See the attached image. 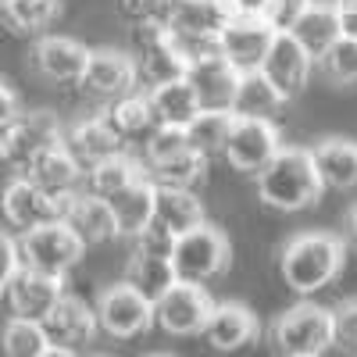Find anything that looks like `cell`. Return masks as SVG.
Instances as JSON below:
<instances>
[{
  "label": "cell",
  "instance_id": "obj_8",
  "mask_svg": "<svg viewBox=\"0 0 357 357\" xmlns=\"http://www.w3.org/2000/svg\"><path fill=\"white\" fill-rule=\"evenodd\" d=\"M232 18H236V11L229 0H172L165 25L197 57L204 50H218V36Z\"/></svg>",
  "mask_w": 357,
  "mask_h": 357
},
{
  "label": "cell",
  "instance_id": "obj_32",
  "mask_svg": "<svg viewBox=\"0 0 357 357\" xmlns=\"http://www.w3.org/2000/svg\"><path fill=\"white\" fill-rule=\"evenodd\" d=\"M57 18L61 0H0V22L22 36H43Z\"/></svg>",
  "mask_w": 357,
  "mask_h": 357
},
{
  "label": "cell",
  "instance_id": "obj_47",
  "mask_svg": "<svg viewBox=\"0 0 357 357\" xmlns=\"http://www.w3.org/2000/svg\"><path fill=\"white\" fill-rule=\"evenodd\" d=\"M347 232H350V243L357 247V204L350 207V215H347Z\"/></svg>",
  "mask_w": 357,
  "mask_h": 357
},
{
  "label": "cell",
  "instance_id": "obj_49",
  "mask_svg": "<svg viewBox=\"0 0 357 357\" xmlns=\"http://www.w3.org/2000/svg\"><path fill=\"white\" fill-rule=\"evenodd\" d=\"M296 357H325V354H296Z\"/></svg>",
  "mask_w": 357,
  "mask_h": 357
},
{
  "label": "cell",
  "instance_id": "obj_44",
  "mask_svg": "<svg viewBox=\"0 0 357 357\" xmlns=\"http://www.w3.org/2000/svg\"><path fill=\"white\" fill-rule=\"evenodd\" d=\"M307 4H311V0H275L272 11H268V22H272L275 29H289L296 18L307 11Z\"/></svg>",
  "mask_w": 357,
  "mask_h": 357
},
{
  "label": "cell",
  "instance_id": "obj_34",
  "mask_svg": "<svg viewBox=\"0 0 357 357\" xmlns=\"http://www.w3.org/2000/svg\"><path fill=\"white\" fill-rule=\"evenodd\" d=\"M126 282L136 286L146 301H161V296L178 282L175 268H172V257H151V254H132L129 257V268H126Z\"/></svg>",
  "mask_w": 357,
  "mask_h": 357
},
{
  "label": "cell",
  "instance_id": "obj_50",
  "mask_svg": "<svg viewBox=\"0 0 357 357\" xmlns=\"http://www.w3.org/2000/svg\"><path fill=\"white\" fill-rule=\"evenodd\" d=\"M151 357H175V354H151Z\"/></svg>",
  "mask_w": 357,
  "mask_h": 357
},
{
  "label": "cell",
  "instance_id": "obj_2",
  "mask_svg": "<svg viewBox=\"0 0 357 357\" xmlns=\"http://www.w3.org/2000/svg\"><path fill=\"white\" fill-rule=\"evenodd\" d=\"M321 190L325 183H321L307 146H282L275 161L257 175V197L264 200V207L282 211V215L314 207L321 200Z\"/></svg>",
  "mask_w": 357,
  "mask_h": 357
},
{
  "label": "cell",
  "instance_id": "obj_26",
  "mask_svg": "<svg viewBox=\"0 0 357 357\" xmlns=\"http://www.w3.org/2000/svg\"><path fill=\"white\" fill-rule=\"evenodd\" d=\"M286 33H293V40L301 43V47L314 57V65H318V57L343 36L336 4H321V0H311L307 11L296 18V22L286 29Z\"/></svg>",
  "mask_w": 357,
  "mask_h": 357
},
{
  "label": "cell",
  "instance_id": "obj_35",
  "mask_svg": "<svg viewBox=\"0 0 357 357\" xmlns=\"http://www.w3.org/2000/svg\"><path fill=\"white\" fill-rule=\"evenodd\" d=\"M50 347L43 321L33 318H8L4 329H0V357H40Z\"/></svg>",
  "mask_w": 357,
  "mask_h": 357
},
{
  "label": "cell",
  "instance_id": "obj_21",
  "mask_svg": "<svg viewBox=\"0 0 357 357\" xmlns=\"http://www.w3.org/2000/svg\"><path fill=\"white\" fill-rule=\"evenodd\" d=\"M257 336H261V321H257V314H254L247 304H236V301L215 304L211 318H207V329H204L207 347H215L218 354L243 350V347L257 343Z\"/></svg>",
  "mask_w": 357,
  "mask_h": 357
},
{
  "label": "cell",
  "instance_id": "obj_28",
  "mask_svg": "<svg viewBox=\"0 0 357 357\" xmlns=\"http://www.w3.org/2000/svg\"><path fill=\"white\" fill-rule=\"evenodd\" d=\"M154 222L165 225L168 232L183 236L190 229H197L200 222H207L204 215V204L193 190H183V186H158V197H154Z\"/></svg>",
  "mask_w": 357,
  "mask_h": 357
},
{
  "label": "cell",
  "instance_id": "obj_46",
  "mask_svg": "<svg viewBox=\"0 0 357 357\" xmlns=\"http://www.w3.org/2000/svg\"><path fill=\"white\" fill-rule=\"evenodd\" d=\"M229 4H232L236 15H261V18H268V11H272L275 0H229Z\"/></svg>",
  "mask_w": 357,
  "mask_h": 357
},
{
  "label": "cell",
  "instance_id": "obj_1",
  "mask_svg": "<svg viewBox=\"0 0 357 357\" xmlns=\"http://www.w3.org/2000/svg\"><path fill=\"white\" fill-rule=\"evenodd\" d=\"M347 264V243L336 232H296L293 240H286L282 254H279V272L282 282L301 293V296H314L321 289H329Z\"/></svg>",
  "mask_w": 357,
  "mask_h": 357
},
{
  "label": "cell",
  "instance_id": "obj_17",
  "mask_svg": "<svg viewBox=\"0 0 357 357\" xmlns=\"http://www.w3.org/2000/svg\"><path fill=\"white\" fill-rule=\"evenodd\" d=\"M240 68H236L222 50H204L193 57V65L186 72V79L193 82L197 97L204 107H225L232 111L236 100V86H240Z\"/></svg>",
  "mask_w": 357,
  "mask_h": 357
},
{
  "label": "cell",
  "instance_id": "obj_41",
  "mask_svg": "<svg viewBox=\"0 0 357 357\" xmlns=\"http://www.w3.org/2000/svg\"><path fill=\"white\" fill-rule=\"evenodd\" d=\"M168 8H172V0H118V11H122V18H129L132 25L165 22Z\"/></svg>",
  "mask_w": 357,
  "mask_h": 357
},
{
  "label": "cell",
  "instance_id": "obj_29",
  "mask_svg": "<svg viewBox=\"0 0 357 357\" xmlns=\"http://www.w3.org/2000/svg\"><path fill=\"white\" fill-rule=\"evenodd\" d=\"M143 175H146V165H139L129 151H122V154H114V158L97 161L93 168H86L82 190L97 193V197H104V200H114L122 190H129L132 183H139Z\"/></svg>",
  "mask_w": 357,
  "mask_h": 357
},
{
  "label": "cell",
  "instance_id": "obj_9",
  "mask_svg": "<svg viewBox=\"0 0 357 357\" xmlns=\"http://www.w3.org/2000/svg\"><path fill=\"white\" fill-rule=\"evenodd\" d=\"M93 307H97L100 333L111 336V340H136L143 333H151V325H158L154 321V301H146V296L136 286H129L126 279L100 289Z\"/></svg>",
  "mask_w": 357,
  "mask_h": 357
},
{
  "label": "cell",
  "instance_id": "obj_27",
  "mask_svg": "<svg viewBox=\"0 0 357 357\" xmlns=\"http://www.w3.org/2000/svg\"><path fill=\"white\" fill-rule=\"evenodd\" d=\"M146 97L154 104V114L161 126H190L193 118L204 111L200 97L190 79H172V82H161V86H151L146 89Z\"/></svg>",
  "mask_w": 357,
  "mask_h": 357
},
{
  "label": "cell",
  "instance_id": "obj_30",
  "mask_svg": "<svg viewBox=\"0 0 357 357\" xmlns=\"http://www.w3.org/2000/svg\"><path fill=\"white\" fill-rule=\"evenodd\" d=\"M154 197H158V183L151 175H143L139 183H132L129 190L118 193L111 200L114 218H118V232L132 240L136 232H143L146 225H151L154 222Z\"/></svg>",
  "mask_w": 357,
  "mask_h": 357
},
{
  "label": "cell",
  "instance_id": "obj_40",
  "mask_svg": "<svg viewBox=\"0 0 357 357\" xmlns=\"http://www.w3.org/2000/svg\"><path fill=\"white\" fill-rule=\"evenodd\" d=\"M175 250V232H168L165 225L151 222L143 232L132 236V254H151V257H172Z\"/></svg>",
  "mask_w": 357,
  "mask_h": 357
},
{
  "label": "cell",
  "instance_id": "obj_15",
  "mask_svg": "<svg viewBox=\"0 0 357 357\" xmlns=\"http://www.w3.org/2000/svg\"><path fill=\"white\" fill-rule=\"evenodd\" d=\"M139 82V65L129 50H118V47H100L89 54V65H86V75H82V89L93 97H104V100H118L132 93Z\"/></svg>",
  "mask_w": 357,
  "mask_h": 357
},
{
  "label": "cell",
  "instance_id": "obj_51",
  "mask_svg": "<svg viewBox=\"0 0 357 357\" xmlns=\"http://www.w3.org/2000/svg\"><path fill=\"white\" fill-rule=\"evenodd\" d=\"M89 357H107V354H89Z\"/></svg>",
  "mask_w": 357,
  "mask_h": 357
},
{
  "label": "cell",
  "instance_id": "obj_23",
  "mask_svg": "<svg viewBox=\"0 0 357 357\" xmlns=\"http://www.w3.org/2000/svg\"><path fill=\"white\" fill-rule=\"evenodd\" d=\"M22 175H29L40 190H47L54 197H72L86 183V168L79 165V158L68 151L65 143H57V146H50V151H43Z\"/></svg>",
  "mask_w": 357,
  "mask_h": 357
},
{
  "label": "cell",
  "instance_id": "obj_42",
  "mask_svg": "<svg viewBox=\"0 0 357 357\" xmlns=\"http://www.w3.org/2000/svg\"><path fill=\"white\" fill-rule=\"evenodd\" d=\"M22 268V250H18V236L11 232H0V296L8 293L11 279L18 275Z\"/></svg>",
  "mask_w": 357,
  "mask_h": 357
},
{
  "label": "cell",
  "instance_id": "obj_38",
  "mask_svg": "<svg viewBox=\"0 0 357 357\" xmlns=\"http://www.w3.org/2000/svg\"><path fill=\"white\" fill-rule=\"evenodd\" d=\"M190 151V136L183 126H158L154 136L143 143V154H146V168H154V165H165L178 154H186Z\"/></svg>",
  "mask_w": 357,
  "mask_h": 357
},
{
  "label": "cell",
  "instance_id": "obj_24",
  "mask_svg": "<svg viewBox=\"0 0 357 357\" xmlns=\"http://www.w3.org/2000/svg\"><path fill=\"white\" fill-rule=\"evenodd\" d=\"M311 158H314V168L321 175L325 190H336V193L357 190V143L354 139L329 136L311 146Z\"/></svg>",
  "mask_w": 357,
  "mask_h": 357
},
{
  "label": "cell",
  "instance_id": "obj_48",
  "mask_svg": "<svg viewBox=\"0 0 357 357\" xmlns=\"http://www.w3.org/2000/svg\"><path fill=\"white\" fill-rule=\"evenodd\" d=\"M40 357H79V350H68V347H47Z\"/></svg>",
  "mask_w": 357,
  "mask_h": 357
},
{
  "label": "cell",
  "instance_id": "obj_22",
  "mask_svg": "<svg viewBox=\"0 0 357 357\" xmlns=\"http://www.w3.org/2000/svg\"><path fill=\"white\" fill-rule=\"evenodd\" d=\"M65 146L79 158L82 168H93L97 161L114 158V154L126 151L122 136L111 129V122H107L104 114H89V118H79V122H72V126L65 129Z\"/></svg>",
  "mask_w": 357,
  "mask_h": 357
},
{
  "label": "cell",
  "instance_id": "obj_43",
  "mask_svg": "<svg viewBox=\"0 0 357 357\" xmlns=\"http://www.w3.org/2000/svg\"><path fill=\"white\" fill-rule=\"evenodd\" d=\"M18 118H22V97H18V89L8 79H0V132H4L8 126H15Z\"/></svg>",
  "mask_w": 357,
  "mask_h": 357
},
{
  "label": "cell",
  "instance_id": "obj_3",
  "mask_svg": "<svg viewBox=\"0 0 357 357\" xmlns=\"http://www.w3.org/2000/svg\"><path fill=\"white\" fill-rule=\"evenodd\" d=\"M229 261H232L229 236L211 222H200L197 229L175 236L172 268H175L178 282L207 286V282H215L229 272Z\"/></svg>",
  "mask_w": 357,
  "mask_h": 357
},
{
  "label": "cell",
  "instance_id": "obj_45",
  "mask_svg": "<svg viewBox=\"0 0 357 357\" xmlns=\"http://www.w3.org/2000/svg\"><path fill=\"white\" fill-rule=\"evenodd\" d=\"M333 4H336V15H340L343 36H354L357 40V0H333Z\"/></svg>",
  "mask_w": 357,
  "mask_h": 357
},
{
  "label": "cell",
  "instance_id": "obj_33",
  "mask_svg": "<svg viewBox=\"0 0 357 357\" xmlns=\"http://www.w3.org/2000/svg\"><path fill=\"white\" fill-rule=\"evenodd\" d=\"M232 126H236V111L204 107L193 122L186 126L190 146H193V151H200L204 158H218V154H225V146H229Z\"/></svg>",
  "mask_w": 357,
  "mask_h": 357
},
{
  "label": "cell",
  "instance_id": "obj_19",
  "mask_svg": "<svg viewBox=\"0 0 357 357\" xmlns=\"http://www.w3.org/2000/svg\"><path fill=\"white\" fill-rule=\"evenodd\" d=\"M261 72L272 79V86L279 89V93L286 97V100H293L301 89L311 82V72H314V57L293 40V33H282L275 36V43H272V50L264 54V65H261Z\"/></svg>",
  "mask_w": 357,
  "mask_h": 357
},
{
  "label": "cell",
  "instance_id": "obj_12",
  "mask_svg": "<svg viewBox=\"0 0 357 357\" xmlns=\"http://www.w3.org/2000/svg\"><path fill=\"white\" fill-rule=\"evenodd\" d=\"M211 311H215V301L207 293V286L175 282L154 304V321L168 336H204Z\"/></svg>",
  "mask_w": 357,
  "mask_h": 357
},
{
  "label": "cell",
  "instance_id": "obj_20",
  "mask_svg": "<svg viewBox=\"0 0 357 357\" xmlns=\"http://www.w3.org/2000/svg\"><path fill=\"white\" fill-rule=\"evenodd\" d=\"M65 222L72 225V232L86 247H100V243H111L118 240V218H114V207L111 200L89 193V190H79L68 197V207H65Z\"/></svg>",
  "mask_w": 357,
  "mask_h": 357
},
{
  "label": "cell",
  "instance_id": "obj_16",
  "mask_svg": "<svg viewBox=\"0 0 357 357\" xmlns=\"http://www.w3.org/2000/svg\"><path fill=\"white\" fill-rule=\"evenodd\" d=\"M68 289H65V279L61 275H47V272H36V268H18V275L11 279L4 301L11 307L15 318H33V321H43L57 301H61Z\"/></svg>",
  "mask_w": 357,
  "mask_h": 357
},
{
  "label": "cell",
  "instance_id": "obj_36",
  "mask_svg": "<svg viewBox=\"0 0 357 357\" xmlns=\"http://www.w3.org/2000/svg\"><path fill=\"white\" fill-rule=\"evenodd\" d=\"M207 161H211V158H204L200 151H193V146H190L186 154H178V158H172V161H165V165L146 168V175H151L158 186H183V190H193L200 178L207 175Z\"/></svg>",
  "mask_w": 357,
  "mask_h": 357
},
{
  "label": "cell",
  "instance_id": "obj_37",
  "mask_svg": "<svg viewBox=\"0 0 357 357\" xmlns=\"http://www.w3.org/2000/svg\"><path fill=\"white\" fill-rule=\"evenodd\" d=\"M318 72L333 86H357V40L340 36L329 50L318 57Z\"/></svg>",
  "mask_w": 357,
  "mask_h": 357
},
{
  "label": "cell",
  "instance_id": "obj_6",
  "mask_svg": "<svg viewBox=\"0 0 357 357\" xmlns=\"http://www.w3.org/2000/svg\"><path fill=\"white\" fill-rule=\"evenodd\" d=\"M18 250H22V264L25 268H36V272L65 279L72 268L82 261L86 243L72 232V225L61 218V222H47L40 229L18 232Z\"/></svg>",
  "mask_w": 357,
  "mask_h": 357
},
{
  "label": "cell",
  "instance_id": "obj_18",
  "mask_svg": "<svg viewBox=\"0 0 357 357\" xmlns=\"http://www.w3.org/2000/svg\"><path fill=\"white\" fill-rule=\"evenodd\" d=\"M43 333L50 340V347H68V350H82L86 343H93L100 333L97 321V307H89L82 296L65 293L57 307L43 318Z\"/></svg>",
  "mask_w": 357,
  "mask_h": 357
},
{
  "label": "cell",
  "instance_id": "obj_39",
  "mask_svg": "<svg viewBox=\"0 0 357 357\" xmlns=\"http://www.w3.org/2000/svg\"><path fill=\"white\" fill-rule=\"evenodd\" d=\"M333 347L343 357H357V296L333 307Z\"/></svg>",
  "mask_w": 357,
  "mask_h": 357
},
{
  "label": "cell",
  "instance_id": "obj_7",
  "mask_svg": "<svg viewBox=\"0 0 357 357\" xmlns=\"http://www.w3.org/2000/svg\"><path fill=\"white\" fill-rule=\"evenodd\" d=\"M65 143V126L54 111H22L15 126L0 132V165L22 175L43 151Z\"/></svg>",
  "mask_w": 357,
  "mask_h": 357
},
{
  "label": "cell",
  "instance_id": "obj_13",
  "mask_svg": "<svg viewBox=\"0 0 357 357\" xmlns=\"http://www.w3.org/2000/svg\"><path fill=\"white\" fill-rule=\"evenodd\" d=\"M89 50L86 43L72 40V36H57V33H43L36 43H33V72L50 82V86H79L82 75H86V65H89Z\"/></svg>",
  "mask_w": 357,
  "mask_h": 357
},
{
  "label": "cell",
  "instance_id": "obj_14",
  "mask_svg": "<svg viewBox=\"0 0 357 357\" xmlns=\"http://www.w3.org/2000/svg\"><path fill=\"white\" fill-rule=\"evenodd\" d=\"M282 29H275L268 18L261 15H236L218 36V50L229 57V61L240 72H254L264 65V54L272 50L275 36Z\"/></svg>",
  "mask_w": 357,
  "mask_h": 357
},
{
  "label": "cell",
  "instance_id": "obj_4",
  "mask_svg": "<svg viewBox=\"0 0 357 357\" xmlns=\"http://www.w3.org/2000/svg\"><path fill=\"white\" fill-rule=\"evenodd\" d=\"M268 343H272L275 357L325 354L333 347V307H321L314 301L286 307L268 329Z\"/></svg>",
  "mask_w": 357,
  "mask_h": 357
},
{
  "label": "cell",
  "instance_id": "obj_11",
  "mask_svg": "<svg viewBox=\"0 0 357 357\" xmlns=\"http://www.w3.org/2000/svg\"><path fill=\"white\" fill-rule=\"evenodd\" d=\"M282 146L286 143H282L272 118H240L236 114V126H232V136H229V146H225V161L236 172L261 175L275 161V154Z\"/></svg>",
  "mask_w": 357,
  "mask_h": 357
},
{
  "label": "cell",
  "instance_id": "obj_5",
  "mask_svg": "<svg viewBox=\"0 0 357 357\" xmlns=\"http://www.w3.org/2000/svg\"><path fill=\"white\" fill-rule=\"evenodd\" d=\"M132 43H136V65H139V79L146 86H161L172 79H186L193 54L190 47L178 40L165 22H146V25H132Z\"/></svg>",
  "mask_w": 357,
  "mask_h": 357
},
{
  "label": "cell",
  "instance_id": "obj_25",
  "mask_svg": "<svg viewBox=\"0 0 357 357\" xmlns=\"http://www.w3.org/2000/svg\"><path fill=\"white\" fill-rule=\"evenodd\" d=\"M104 118L111 122V129L122 136V143L129 146V143H146L154 136V129L161 126L158 122V114H154V104H151V97L146 93H126V97H118V100H107V107H104Z\"/></svg>",
  "mask_w": 357,
  "mask_h": 357
},
{
  "label": "cell",
  "instance_id": "obj_10",
  "mask_svg": "<svg viewBox=\"0 0 357 357\" xmlns=\"http://www.w3.org/2000/svg\"><path fill=\"white\" fill-rule=\"evenodd\" d=\"M68 197H54L47 190H40L29 175H15L11 183L0 193V211H4V222L18 232L40 229L47 222H61L65 218Z\"/></svg>",
  "mask_w": 357,
  "mask_h": 357
},
{
  "label": "cell",
  "instance_id": "obj_31",
  "mask_svg": "<svg viewBox=\"0 0 357 357\" xmlns=\"http://www.w3.org/2000/svg\"><path fill=\"white\" fill-rule=\"evenodd\" d=\"M286 104H289V100L272 86V79H268L261 68L240 75L236 100H232V111L240 114V118H272V114H275L279 107H286Z\"/></svg>",
  "mask_w": 357,
  "mask_h": 357
}]
</instances>
